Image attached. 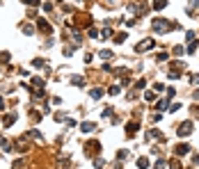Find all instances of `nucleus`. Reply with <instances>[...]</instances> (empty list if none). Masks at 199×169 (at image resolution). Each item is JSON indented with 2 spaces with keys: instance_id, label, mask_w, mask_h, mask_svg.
<instances>
[{
  "instance_id": "nucleus-1",
  "label": "nucleus",
  "mask_w": 199,
  "mask_h": 169,
  "mask_svg": "<svg viewBox=\"0 0 199 169\" xmlns=\"http://www.w3.org/2000/svg\"><path fill=\"white\" fill-rule=\"evenodd\" d=\"M174 25H169V21H165V18H156L153 21V30L156 32H169Z\"/></svg>"
},
{
  "instance_id": "nucleus-2",
  "label": "nucleus",
  "mask_w": 199,
  "mask_h": 169,
  "mask_svg": "<svg viewBox=\"0 0 199 169\" xmlns=\"http://www.w3.org/2000/svg\"><path fill=\"white\" fill-rule=\"evenodd\" d=\"M192 133V121H183L179 126V137H188Z\"/></svg>"
},
{
  "instance_id": "nucleus-3",
  "label": "nucleus",
  "mask_w": 199,
  "mask_h": 169,
  "mask_svg": "<svg viewBox=\"0 0 199 169\" xmlns=\"http://www.w3.org/2000/svg\"><path fill=\"white\" fill-rule=\"evenodd\" d=\"M153 48V39H144L142 43H137V53H142V51H151Z\"/></svg>"
},
{
  "instance_id": "nucleus-4",
  "label": "nucleus",
  "mask_w": 199,
  "mask_h": 169,
  "mask_svg": "<svg viewBox=\"0 0 199 169\" xmlns=\"http://www.w3.org/2000/svg\"><path fill=\"white\" fill-rule=\"evenodd\" d=\"M188 151H190V146H188V144H179V146H176V155H185Z\"/></svg>"
},
{
  "instance_id": "nucleus-5",
  "label": "nucleus",
  "mask_w": 199,
  "mask_h": 169,
  "mask_svg": "<svg viewBox=\"0 0 199 169\" xmlns=\"http://www.w3.org/2000/svg\"><path fill=\"white\" fill-rule=\"evenodd\" d=\"M137 121H130V124H128V126H126V130H128V135H135V130H137Z\"/></svg>"
},
{
  "instance_id": "nucleus-6",
  "label": "nucleus",
  "mask_w": 199,
  "mask_h": 169,
  "mask_svg": "<svg viewBox=\"0 0 199 169\" xmlns=\"http://www.w3.org/2000/svg\"><path fill=\"white\" fill-rule=\"evenodd\" d=\"M94 124H89V121H85V124H82V126H80V130H82V133H92V130H94Z\"/></svg>"
},
{
  "instance_id": "nucleus-7",
  "label": "nucleus",
  "mask_w": 199,
  "mask_h": 169,
  "mask_svg": "<svg viewBox=\"0 0 199 169\" xmlns=\"http://www.w3.org/2000/svg\"><path fill=\"white\" fill-rule=\"evenodd\" d=\"M165 7H167V0H153V9L160 12V9H165Z\"/></svg>"
},
{
  "instance_id": "nucleus-8",
  "label": "nucleus",
  "mask_w": 199,
  "mask_h": 169,
  "mask_svg": "<svg viewBox=\"0 0 199 169\" xmlns=\"http://www.w3.org/2000/svg\"><path fill=\"white\" fill-rule=\"evenodd\" d=\"M37 23H39V30H41V32H51V25H48V23H46V21H37Z\"/></svg>"
},
{
  "instance_id": "nucleus-9",
  "label": "nucleus",
  "mask_w": 199,
  "mask_h": 169,
  "mask_svg": "<svg viewBox=\"0 0 199 169\" xmlns=\"http://www.w3.org/2000/svg\"><path fill=\"white\" fill-rule=\"evenodd\" d=\"M169 98H172V96H165L163 101H158V108H160V110H167V103H169Z\"/></svg>"
},
{
  "instance_id": "nucleus-10",
  "label": "nucleus",
  "mask_w": 199,
  "mask_h": 169,
  "mask_svg": "<svg viewBox=\"0 0 199 169\" xmlns=\"http://www.w3.org/2000/svg\"><path fill=\"white\" fill-rule=\"evenodd\" d=\"M71 82L78 84V87H82V84H85V80H82V76H73V78H71Z\"/></svg>"
},
{
  "instance_id": "nucleus-11",
  "label": "nucleus",
  "mask_w": 199,
  "mask_h": 169,
  "mask_svg": "<svg viewBox=\"0 0 199 169\" xmlns=\"http://www.w3.org/2000/svg\"><path fill=\"white\" fill-rule=\"evenodd\" d=\"M137 167L140 169H147L149 167V160H147V158H137Z\"/></svg>"
},
{
  "instance_id": "nucleus-12",
  "label": "nucleus",
  "mask_w": 199,
  "mask_h": 169,
  "mask_svg": "<svg viewBox=\"0 0 199 169\" xmlns=\"http://www.w3.org/2000/svg\"><path fill=\"white\" fill-rule=\"evenodd\" d=\"M101 96H103V89H92V98H94V101H98Z\"/></svg>"
},
{
  "instance_id": "nucleus-13",
  "label": "nucleus",
  "mask_w": 199,
  "mask_h": 169,
  "mask_svg": "<svg viewBox=\"0 0 199 169\" xmlns=\"http://www.w3.org/2000/svg\"><path fill=\"white\" fill-rule=\"evenodd\" d=\"M16 121V114H9V117H5V126H12Z\"/></svg>"
},
{
  "instance_id": "nucleus-14",
  "label": "nucleus",
  "mask_w": 199,
  "mask_h": 169,
  "mask_svg": "<svg viewBox=\"0 0 199 169\" xmlns=\"http://www.w3.org/2000/svg\"><path fill=\"white\" fill-rule=\"evenodd\" d=\"M144 98H147L149 103H153V101H156V94H153V92H147V94H144Z\"/></svg>"
},
{
  "instance_id": "nucleus-15",
  "label": "nucleus",
  "mask_w": 199,
  "mask_h": 169,
  "mask_svg": "<svg viewBox=\"0 0 199 169\" xmlns=\"http://www.w3.org/2000/svg\"><path fill=\"white\" fill-rule=\"evenodd\" d=\"M114 41H117V43H124V41H126V34H117V37H114Z\"/></svg>"
},
{
  "instance_id": "nucleus-16",
  "label": "nucleus",
  "mask_w": 199,
  "mask_h": 169,
  "mask_svg": "<svg viewBox=\"0 0 199 169\" xmlns=\"http://www.w3.org/2000/svg\"><path fill=\"white\" fill-rule=\"evenodd\" d=\"M23 32H25V34H32V32H35V27H32V25H23Z\"/></svg>"
},
{
  "instance_id": "nucleus-17",
  "label": "nucleus",
  "mask_w": 199,
  "mask_h": 169,
  "mask_svg": "<svg viewBox=\"0 0 199 169\" xmlns=\"http://www.w3.org/2000/svg\"><path fill=\"white\" fill-rule=\"evenodd\" d=\"M101 57H103V59H110V57H112V53H110V51H101Z\"/></svg>"
},
{
  "instance_id": "nucleus-18",
  "label": "nucleus",
  "mask_w": 199,
  "mask_h": 169,
  "mask_svg": "<svg viewBox=\"0 0 199 169\" xmlns=\"http://www.w3.org/2000/svg\"><path fill=\"white\" fill-rule=\"evenodd\" d=\"M117 158H119V160H124V158H128V151H119V153H117Z\"/></svg>"
},
{
  "instance_id": "nucleus-19",
  "label": "nucleus",
  "mask_w": 199,
  "mask_h": 169,
  "mask_svg": "<svg viewBox=\"0 0 199 169\" xmlns=\"http://www.w3.org/2000/svg\"><path fill=\"white\" fill-rule=\"evenodd\" d=\"M32 84H35V87H41L43 82H41V80H39V78H32Z\"/></svg>"
},
{
  "instance_id": "nucleus-20",
  "label": "nucleus",
  "mask_w": 199,
  "mask_h": 169,
  "mask_svg": "<svg viewBox=\"0 0 199 169\" xmlns=\"http://www.w3.org/2000/svg\"><path fill=\"white\" fill-rule=\"evenodd\" d=\"M156 169H165V162L160 160V162H156Z\"/></svg>"
},
{
  "instance_id": "nucleus-21",
  "label": "nucleus",
  "mask_w": 199,
  "mask_h": 169,
  "mask_svg": "<svg viewBox=\"0 0 199 169\" xmlns=\"http://www.w3.org/2000/svg\"><path fill=\"white\" fill-rule=\"evenodd\" d=\"M25 5H37V0H23Z\"/></svg>"
},
{
  "instance_id": "nucleus-22",
  "label": "nucleus",
  "mask_w": 199,
  "mask_h": 169,
  "mask_svg": "<svg viewBox=\"0 0 199 169\" xmlns=\"http://www.w3.org/2000/svg\"><path fill=\"white\" fill-rule=\"evenodd\" d=\"M0 108H5V101H2V98H0Z\"/></svg>"
},
{
  "instance_id": "nucleus-23",
  "label": "nucleus",
  "mask_w": 199,
  "mask_h": 169,
  "mask_svg": "<svg viewBox=\"0 0 199 169\" xmlns=\"http://www.w3.org/2000/svg\"><path fill=\"white\" fill-rule=\"evenodd\" d=\"M195 98H197V101H199V92H195Z\"/></svg>"
},
{
  "instance_id": "nucleus-24",
  "label": "nucleus",
  "mask_w": 199,
  "mask_h": 169,
  "mask_svg": "<svg viewBox=\"0 0 199 169\" xmlns=\"http://www.w3.org/2000/svg\"><path fill=\"white\" fill-rule=\"evenodd\" d=\"M2 144H5V139H2V137H0V146H2Z\"/></svg>"
}]
</instances>
